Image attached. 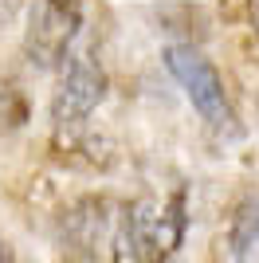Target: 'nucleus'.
Returning <instances> with one entry per match:
<instances>
[{
    "label": "nucleus",
    "instance_id": "nucleus-1",
    "mask_svg": "<svg viewBox=\"0 0 259 263\" xmlns=\"http://www.w3.org/2000/svg\"><path fill=\"white\" fill-rule=\"evenodd\" d=\"M184 193L138 197L114 224L110 259L114 263H169L184 240Z\"/></svg>",
    "mask_w": 259,
    "mask_h": 263
},
{
    "label": "nucleus",
    "instance_id": "nucleus-2",
    "mask_svg": "<svg viewBox=\"0 0 259 263\" xmlns=\"http://www.w3.org/2000/svg\"><path fill=\"white\" fill-rule=\"evenodd\" d=\"M165 67L181 83V90H184V99L193 102V110L216 134H228V138L239 134V118H236V106H232V95H228L220 71L212 67V59H205L193 44H173V47H165Z\"/></svg>",
    "mask_w": 259,
    "mask_h": 263
},
{
    "label": "nucleus",
    "instance_id": "nucleus-3",
    "mask_svg": "<svg viewBox=\"0 0 259 263\" xmlns=\"http://www.w3.org/2000/svg\"><path fill=\"white\" fill-rule=\"evenodd\" d=\"M83 28V0H35L24 32V55L40 71H51L71 55Z\"/></svg>",
    "mask_w": 259,
    "mask_h": 263
},
{
    "label": "nucleus",
    "instance_id": "nucleus-4",
    "mask_svg": "<svg viewBox=\"0 0 259 263\" xmlns=\"http://www.w3.org/2000/svg\"><path fill=\"white\" fill-rule=\"evenodd\" d=\"M106 99V71L90 55H67L59 63V87L51 95V126L86 122Z\"/></svg>",
    "mask_w": 259,
    "mask_h": 263
},
{
    "label": "nucleus",
    "instance_id": "nucleus-5",
    "mask_svg": "<svg viewBox=\"0 0 259 263\" xmlns=\"http://www.w3.org/2000/svg\"><path fill=\"white\" fill-rule=\"evenodd\" d=\"M55 157H63L71 165H86V169H106L114 161V145L102 138V134L86 130V122H75V126H55L51 138Z\"/></svg>",
    "mask_w": 259,
    "mask_h": 263
},
{
    "label": "nucleus",
    "instance_id": "nucleus-6",
    "mask_svg": "<svg viewBox=\"0 0 259 263\" xmlns=\"http://www.w3.org/2000/svg\"><path fill=\"white\" fill-rule=\"evenodd\" d=\"M228 248L232 255H248L259 248V185L244 193V200L232 212V224H228Z\"/></svg>",
    "mask_w": 259,
    "mask_h": 263
},
{
    "label": "nucleus",
    "instance_id": "nucleus-7",
    "mask_svg": "<svg viewBox=\"0 0 259 263\" xmlns=\"http://www.w3.org/2000/svg\"><path fill=\"white\" fill-rule=\"evenodd\" d=\"M0 263H12V248H8V240H4V232H0Z\"/></svg>",
    "mask_w": 259,
    "mask_h": 263
}]
</instances>
